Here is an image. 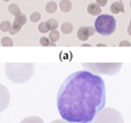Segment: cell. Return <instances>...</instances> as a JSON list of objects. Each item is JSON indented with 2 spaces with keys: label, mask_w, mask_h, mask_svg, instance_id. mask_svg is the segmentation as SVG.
Masks as SVG:
<instances>
[{
  "label": "cell",
  "mask_w": 131,
  "mask_h": 123,
  "mask_svg": "<svg viewBox=\"0 0 131 123\" xmlns=\"http://www.w3.org/2000/svg\"><path fill=\"white\" fill-rule=\"evenodd\" d=\"M56 102L59 115L65 121L92 123L105 106L104 81L89 71L75 72L61 85Z\"/></svg>",
  "instance_id": "cell-1"
},
{
  "label": "cell",
  "mask_w": 131,
  "mask_h": 123,
  "mask_svg": "<svg viewBox=\"0 0 131 123\" xmlns=\"http://www.w3.org/2000/svg\"><path fill=\"white\" fill-rule=\"evenodd\" d=\"M35 65L32 63H7L5 72L11 82L23 84L28 82L34 75Z\"/></svg>",
  "instance_id": "cell-2"
},
{
  "label": "cell",
  "mask_w": 131,
  "mask_h": 123,
  "mask_svg": "<svg viewBox=\"0 0 131 123\" xmlns=\"http://www.w3.org/2000/svg\"><path fill=\"white\" fill-rule=\"evenodd\" d=\"M82 66L93 74L115 75L121 70L122 63H83Z\"/></svg>",
  "instance_id": "cell-3"
},
{
  "label": "cell",
  "mask_w": 131,
  "mask_h": 123,
  "mask_svg": "<svg viewBox=\"0 0 131 123\" xmlns=\"http://www.w3.org/2000/svg\"><path fill=\"white\" fill-rule=\"evenodd\" d=\"M117 21L110 15H100L94 24V29L96 32L103 36H110L115 31Z\"/></svg>",
  "instance_id": "cell-4"
},
{
  "label": "cell",
  "mask_w": 131,
  "mask_h": 123,
  "mask_svg": "<svg viewBox=\"0 0 131 123\" xmlns=\"http://www.w3.org/2000/svg\"><path fill=\"white\" fill-rule=\"evenodd\" d=\"M94 123H124L123 118L119 111L106 107L95 116Z\"/></svg>",
  "instance_id": "cell-5"
},
{
  "label": "cell",
  "mask_w": 131,
  "mask_h": 123,
  "mask_svg": "<svg viewBox=\"0 0 131 123\" xmlns=\"http://www.w3.org/2000/svg\"><path fill=\"white\" fill-rule=\"evenodd\" d=\"M10 103V93L8 88L0 84V112L5 111Z\"/></svg>",
  "instance_id": "cell-6"
},
{
  "label": "cell",
  "mask_w": 131,
  "mask_h": 123,
  "mask_svg": "<svg viewBox=\"0 0 131 123\" xmlns=\"http://www.w3.org/2000/svg\"><path fill=\"white\" fill-rule=\"evenodd\" d=\"M26 21H27V17H26L24 14H19L18 16L15 17V21H14V24L10 27L9 32H10L11 35L18 34L19 30L21 29V27L26 24Z\"/></svg>",
  "instance_id": "cell-7"
},
{
  "label": "cell",
  "mask_w": 131,
  "mask_h": 123,
  "mask_svg": "<svg viewBox=\"0 0 131 123\" xmlns=\"http://www.w3.org/2000/svg\"><path fill=\"white\" fill-rule=\"evenodd\" d=\"M94 34H95V29L93 27H81L77 30V38L82 41H85Z\"/></svg>",
  "instance_id": "cell-8"
},
{
  "label": "cell",
  "mask_w": 131,
  "mask_h": 123,
  "mask_svg": "<svg viewBox=\"0 0 131 123\" xmlns=\"http://www.w3.org/2000/svg\"><path fill=\"white\" fill-rule=\"evenodd\" d=\"M110 10H111V13L114 14V15L120 14V13H124V5L122 4L121 1H115L111 5Z\"/></svg>",
  "instance_id": "cell-9"
},
{
  "label": "cell",
  "mask_w": 131,
  "mask_h": 123,
  "mask_svg": "<svg viewBox=\"0 0 131 123\" xmlns=\"http://www.w3.org/2000/svg\"><path fill=\"white\" fill-rule=\"evenodd\" d=\"M88 13L91 16H100L101 15V7L97 4H90L88 6Z\"/></svg>",
  "instance_id": "cell-10"
},
{
  "label": "cell",
  "mask_w": 131,
  "mask_h": 123,
  "mask_svg": "<svg viewBox=\"0 0 131 123\" xmlns=\"http://www.w3.org/2000/svg\"><path fill=\"white\" fill-rule=\"evenodd\" d=\"M59 8L64 13H68V11L72 10V4H71L70 0H61L59 2Z\"/></svg>",
  "instance_id": "cell-11"
},
{
  "label": "cell",
  "mask_w": 131,
  "mask_h": 123,
  "mask_svg": "<svg viewBox=\"0 0 131 123\" xmlns=\"http://www.w3.org/2000/svg\"><path fill=\"white\" fill-rule=\"evenodd\" d=\"M20 123H45V122L40 118H38V116H28V118L21 120Z\"/></svg>",
  "instance_id": "cell-12"
},
{
  "label": "cell",
  "mask_w": 131,
  "mask_h": 123,
  "mask_svg": "<svg viewBox=\"0 0 131 123\" xmlns=\"http://www.w3.org/2000/svg\"><path fill=\"white\" fill-rule=\"evenodd\" d=\"M8 10H9V13L13 15V16H15V17L18 16L19 14H21V13H20V8L16 4H11L9 7H8Z\"/></svg>",
  "instance_id": "cell-13"
},
{
  "label": "cell",
  "mask_w": 131,
  "mask_h": 123,
  "mask_svg": "<svg viewBox=\"0 0 131 123\" xmlns=\"http://www.w3.org/2000/svg\"><path fill=\"white\" fill-rule=\"evenodd\" d=\"M45 9L48 14H54L55 11L57 10V5H56V2H54V1H49L48 4L46 5Z\"/></svg>",
  "instance_id": "cell-14"
},
{
  "label": "cell",
  "mask_w": 131,
  "mask_h": 123,
  "mask_svg": "<svg viewBox=\"0 0 131 123\" xmlns=\"http://www.w3.org/2000/svg\"><path fill=\"white\" fill-rule=\"evenodd\" d=\"M73 30V26H72V24H70V23H64L63 25H62V31L64 32V34H71Z\"/></svg>",
  "instance_id": "cell-15"
},
{
  "label": "cell",
  "mask_w": 131,
  "mask_h": 123,
  "mask_svg": "<svg viewBox=\"0 0 131 123\" xmlns=\"http://www.w3.org/2000/svg\"><path fill=\"white\" fill-rule=\"evenodd\" d=\"M46 24H47V26H48L49 30H56V28H57V26H58L57 20H55V19H49L48 21H46Z\"/></svg>",
  "instance_id": "cell-16"
},
{
  "label": "cell",
  "mask_w": 131,
  "mask_h": 123,
  "mask_svg": "<svg viewBox=\"0 0 131 123\" xmlns=\"http://www.w3.org/2000/svg\"><path fill=\"white\" fill-rule=\"evenodd\" d=\"M10 27H11V24L10 21H8V20H5V21L1 23V25H0V29H1V31H9L10 30Z\"/></svg>",
  "instance_id": "cell-17"
},
{
  "label": "cell",
  "mask_w": 131,
  "mask_h": 123,
  "mask_svg": "<svg viewBox=\"0 0 131 123\" xmlns=\"http://www.w3.org/2000/svg\"><path fill=\"white\" fill-rule=\"evenodd\" d=\"M49 39L52 40V43H55L59 39V32L57 30H50L49 32Z\"/></svg>",
  "instance_id": "cell-18"
},
{
  "label": "cell",
  "mask_w": 131,
  "mask_h": 123,
  "mask_svg": "<svg viewBox=\"0 0 131 123\" xmlns=\"http://www.w3.org/2000/svg\"><path fill=\"white\" fill-rule=\"evenodd\" d=\"M1 45H2V46L11 47V46H14V41L11 40L9 37H4V38L1 39Z\"/></svg>",
  "instance_id": "cell-19"
},
{
  "label": "cell",
  "mask_w": 131,
  "mask_h": 123,
  "mask_svg": "<svg viewBox=\"0 0 131 123\" xmlns=\"http://www.w3.org/2000/svg\"><path fill=\"white\" fill-rule=\"evenodd\" d=\"M39 43L41 46H55V44L54 43H50V40L48 39V38H46V37H41L40 38V40H39Z\"/></svg>",
  "instance_id": "cell-20"
},
{
  "label": "cell",
  "mask_w": 131,
  "mask_h": 123,
  "mask_svg": "<svg viewBox=\"0 0 131 123\" xmlns=\"http://www.w3.org/2000/svg\"><path fill=\"white\" fill-rule=\"evenodd\" d=\"M38 30L40 32H43V34H45V32L49 31V28H48V26H47L46 23H40L39 26H38Z\"/></svg>",
  "instance_id": "cell-21"
},
{
  "label": "cell",
  "mask_w": 131,
  "mask_h": 123,
  "mask_svg": "<svg viewBox=\"0 0 131 123\" xmlns=\"http://www.w3.org/2000/svg\"><path fill=\"white\" fill-rule=\"evenodd\" d=\"M40 14L39 13H37V11H35V13H32L30 15V21L32 23H37V21H39V19H40Z\"/></svg>",
  "instance_id": "cell-22"
},
{
  "label": "cell",
  "mask_w": 131,
  "mask_h": 123,
  "mask_svg": "<svg viewBox=\"0 0 131 123\" xmlns=\"http://www.w3.org/2000/svg\"><path fill=\"white\" fill-rule=\"evenodd\" d=\"M119 46H120V47H122V46L130 47V46H131V43H130V41H128V40H122V41H120V44H119Z\"/></svg>",
  "instance_id": "cell-23"
},
{
  "label": "cell",
  "mask_w": 131,
  "mask_h": 123,
  "mask_svg": "<svg viewBox=\"0 0 131 123\" xmlns=\"http://www.w3.org/2000/svg\"><path fill=\"white\" fill-rule=\"evenodd\" d=\"M96 4L100 6V7H104L106 4H108V0H96Z\"/></svg>",
  "instance_id": "cell-24"
},
{
  "label": "cell",
  "mask_w": 131,
  "mask_h": 123,
  "mask_svg": "<svg viewBox=\"0 0 131 123\" xmlns=\"http://www.w3.org/2000/svg\"><path fill=\"white\" fill-rule=\"evenodd\" d=\"M50 123H71V122H67V121H65V120H54V121Z\"/></svg>",
  "instance_id": "cell-25"
},
{
  "label": "cell",
  "mask_w": 131,
  "mask_h": 123,
  "mask_svg": "<svg viewBox=\"0 0 131 123\" xmlns=\"http://www.w3.org/2000/svg\"><path fill=\"white\" fill-rule=\"evenodd\" d=\"M128 34L131 35V20H130V23H129V26H128Z\"/></svg>",
  "instance_id": "cell-26"
},
{
  "label": "cell",
  "mask_w": 131,
  "mask_h": 123,
  "mask_svg": "<svg viewBox=\"0 0 131 123\" xmlns=\"http://www.w3.org/2000/svg\"><path fill=\"white\" fill-rule=\"evenodd\" d=\"M4 1H6V2H7V1H9V0H4Z\"/></svg>",
  "instance_id": "cell-27"
},
{
  "label": "cell",
  "mask_w": 131,
  "mask_h": 123,
  "mask_svg": "<svg viewBox=\"0 0 131 123\" xmlns=\"http://www.w3.org/2000/svg\"><path fill=\"white\" fill-rule=\"evenodd\" d=\"M130 7H131V1H130Z\"/></svg>",
  "instance_id": "cell-28"
},
{
  "label": "cell",
  "mask_w": 131,
  "mask_h": 123,
  "mask_svg": "<svg viewBox=\"0 0 131 123\" xmlns=\"http://www.w3.org/2000/svg\"><path fill=\"white\" fill-rule=\"evenodd\" d=\"M120 1H121V0H120Z\"/></svg>",
  "instance_id": "cell-29"
}]
</instances>
